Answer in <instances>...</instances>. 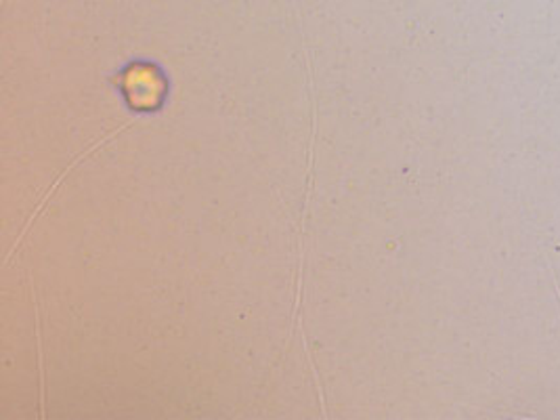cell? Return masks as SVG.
Segmentation results:
<instances>
[{"instance_id":"cell-1","label":"cell","mask_w":560,"mask_h":420,"mask_svg":"<svg viewBox=\"0 0 560 420\" xmlns=\"http://www.w3.org/2000/svg\"><path fill=\"white\" fill-rule=\"evenodd\" d=\"M114 86L135 114H158L171 97V80L150 59H132L125 63L114 77Z\"/></svg>"}]
</instances>
